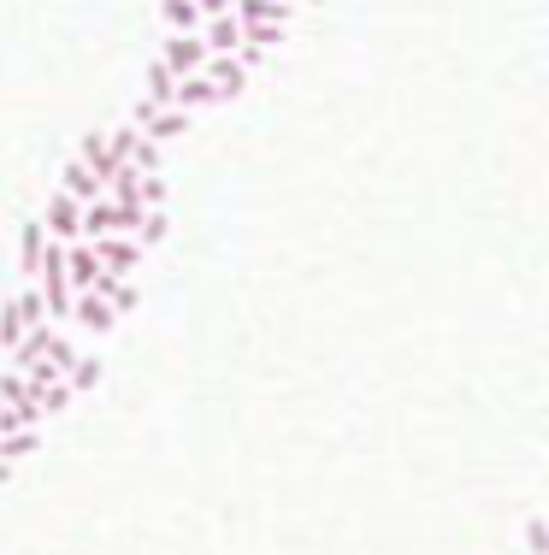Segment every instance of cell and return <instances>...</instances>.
Here are the masks:
<instances>
[{
	"label": "cell",
	"instance_id": "obj_23",
	"mask_svg": "<svg viewBox=\"0 0 549 555\" xmlns=\"http://www.w3.org/2000/svg\"><path fill=\"white\" fill-rule=\"evenodd\" d=\"M148 207H166V178H160V172L142 178V213H148Z\"/></svg>",
	"mask_w": 549,
	"mask_h": 555
},
{
	"label": "cell",
	"instance_id": "obj_8",
	"mask_svg": "<svg viewBox=\"0 0 549 555\" xmlns=\"http://www.w3.org/2000/svg\"><path fill=\"white\" fill-rule=\"evenodd\" d=\"M231 12H237V24H243V30H260V24L284 30V24H290V6H284V0H237Z\"/></svg>",
	"mask_w": 549,
	"mask_h": 555
},
{
	"label": "cell",
	"instance_id": "obj_6",
	"mask_svg": "<svg viewBox=\"0 0 549 555\" xmlns=\"http://www.w3.org/2000/svg\"><path fill=\"white\" fill-rule=\"evenodd\" d=\"M201 42H207V54H213V60H231V54L243 48V24H237V12L207 18V24H201Z\"/></svg>",
	"mask_w": 549,
	"mask_h": 555
},
{
	"label": "cell",
	"instance_id": "obj_24",
	"mask_svg": "<svg viewBox=\"0 0 549 555\" xmlns=\"http://www.w3.org/2000/svg\"><path fill=\"white\" fill-rule=\"evenodd\" d=\"M526 550L549 555V520H532V526H526Z\"/></svg>",
	"mask_w": 549,
	"mask_h": 555
},
{
	"label": "cell",
	"instance_id": "obj_16",
	"mask_svg": "<svg viewBox=\"0 0 549 555\" xmlns=\"http://www.w3.org/2000/svg\"><path fill=\"white\" fill-rule=\"evenodd\" d=\"M183 130H189V113H178V107H160V113H154V124H148V130H142V136H148V142H160V148H166V142H178Z\"/></svg>",
	"mask_w": 549,
	"mask_h": 555
},
{
	"label": "cell",
	"instance_id": "obj_1",
	"mask_svg": "<svg viewBox=\"0 0 549 555\" xmlns=\"http://www.w3.org/2000/svg\"><path fill=\"white\" fill-rule=\"evenodd\" d=\"M42 231H48V243H60V248L83 243V201H71L60 189V195L48 201V213H42Z\"/></svg>",
	"mask_w": 549,
	"mask_h": 555
},
{
	"label": "cell",
	"instance_id": "obj_18",
	"mask_svg": "<svg viewBox=\"0 0 549 555\" xmlns=\"http://www.w3.org/2000/svg\"><path fill=\"white\" fill-rule=\"evenodd\" d=\"M36 443H42V432H12V437H0V461H6V467H18V461H30V455H36Z\"/></svg>",
	"mask_w": 549,
	"mask_h": 555
},
{
	"label": "cell",
	"instance_id": "obj_4",
	"mask_svg": "<svg viewBox=\"0 0 549 555\" xmlns=\"http://www.w3.org/2000/svg\"><path fill=\"white\" fill-rule=\"evenodd\" d=\"M89 248H95V260H101L107 278H130L142 266V243L136 237H101V243H89Z\"/></svg>",
	"mask_w": 549,
	"mask_h": 555
},
{
	"label": "cell",
	"instance_id": "obj_17",
	"mask_svg": "<svg viewBox=\"0 0 549 555\" xmlns=\"http://www.w3.org/2000/svg\"><path fill=\"white\" fill-rule=\"evenodd\" d=\"M166 231H172V219H166V207H148V213H142V225H136V243H142V254H148V248H160V243H166Z\"/></svg>",
	"mask_w": 549,
	"mask_h": 555
},
{
	"label": "cell",
	"instance_id": "obj_3",
	"mask_svg": "<svg viewBox=\"0 0 549 555\" xmlns=\"http://www.w3.org/2000/svg\"><path fill=\"white\" fill-rule=\"evenodd\" d=\"M213 60V54H207V42H201V36H166V48H160V65H166V71H172V77H201V65Z\"/></svg>",
	"mask_w": 549,
	"mask_h": 555
},
{
	"label": "cell",
	"instance_id": "obj_10",
	"mask_svg": "<svg viewBox=\"0 0 549 555\" xmlns=\"http://www.w3.org/2000/svg\"><path fill=\"white\" fill-rule=\"evenodd\" d=\"M60 331L54 325H36V331H24V343L12 349V372H30L36 361H48V343H54Z\"/></svg>",
	"mask_w": 549,
	"mask_h": 555
},
{
	"label": "cell",
	"instance_id": "obj_26",
	"mask_svg": "<svg viewBox=\"0 0 549 555\" xmlns=\"http://www.w3.org/2000/svg\"><path fill=\"white\" fill-rule=\"evenodd\" d=\"M284 6H296V0H284Z\"/></svg>",
	"mask_w": 549,
	"mask_h": 555
},
{
	"label": "cell",
	"instance_id": "obj_13",
	"mask_svg": "<svg viewBox=\"0 0 549 555\" xmlns=\"http://www.w3.org/2000/svg\"><path fill=\"white\" fill-rule=\"evenodd\" d=\"M60 189H65V195H71V201H83V207H89V201H107V195H101V184L89 178V166H83L77 154H71V166H65Z\"/></svg>",
	"mask_w": 549,
	"mask_h": 555
},
{
	"label": "cell",
	"instance_id": "obj_21",
	"mask_svg": "<svg viewBox=\"0 0 549 555\" xmlns=\"http://www.w3.org/2000/svg\"><path fill=\"white\" fill-rule=\"evenodd\" d=\"M77 361H83V349H77V343H71V337H54V343H48V367H60L65 378H71V367H77Z\"/></svg>",
	"mask_w": 549,
	"mask_h": 555
},
{
	"label": "cell",
	"instance_id": "obj_12",
	"mask_svg": "<svg viewBox=\"0 0 549 555\" xmlns=\"http://www.w3.org/2000/svg\"><path fill=\"white\" fill-rule=\"evenodd\" d=\"M24 254H18V266H24V284H36V272H42V254H48V231H42V219H30L24 225Z\"/></svg>",
	"mask_w": 549,
	"mask_h": 555
},
{
	"label": "cell",
	"instance_id": "obj_14",
	"mask_svg": "<svg viewBox=\"0 0 549 555\" xmlns=\"http://www.w3.org/2000/svg\"><path fill=\"white\" fill-rule=\"evenodd\" d=\"M213 101H219V89H213L207 77H183L178 89H172V107H178V113H195V107H213Z\"/></svg>",
	"mask_w": 549,
	"mask_h": 555
},
{
	"label": "cell",
	"instance_id": "obj_11",
	"mask_svg": "<svg viewBox=\"0 0 549 555\" xmlns=\"http://www.w3.org/2000/svg\"><path fill=\"white\" fill-rule=\"evenodd\" d=\"M160 12H166V36H201V6L195 0H160Z\"/></svg>",
	"mask_w": 549,
	"mask_h": 555
},
{
	"label": "cell",
	"instance_id": "obj_7",
	"mask_svg": "<svg viewBox=\"0 0 549 555\" xmlns=\"http://www.w3.org/2000/svg\"><path fill=\"white\" fill-rule=\"evenodd\" d=\"M65 278H71V296L95 290V278H101V260H95V248H89V243H71V248H65Z\"/></svg>",
	"mask_w": 549,
	"mask_h": 555
},
{
	"label": "cell",
	"instance_id": "obj_22",
	"mask_svg": "<svg viewBox=\"0 0 549 555\" xmlns=\"http://www.w3.org/2000/svg\"><path fill=\"white\" fill-rule=\"evenodd\" d=\"M160 160H166V148H160V142H148V136H142V142H136V154H130V166H136L142 178H154V172H160Z\"/></svg>",
	"mask_w": 549,
	"mask_h": 555
},
{
	"label": "cell",
	"instance_id": "obj_20",
	"mask_svg": "<svg viewBox=\"0 0 549 555\" xmlns=\"http://www.w3.org/2000/svg\"><path fill=\"white\" fill-rule=\"evenodd\" d=\"M65 384H71V396H83V390H95V384H101V355H83V361L71 367V378H65Z\"/></svg>",
	"mask_w": 549,
	"mask_h": 555
},
{
	"label": "cell",
	"instance_id": "obj_19",
	"mask_svg": "<svg viewBox=\"0 0 549 555\" xmlns=\"http://www.w3.org/2000/svg\"><path fill=\"white\" fill-rule=\"evenodd\" d=\"M24 331H30V325H24L18 302H6V308H0V349H18V343H24Z\"/></svg>",
	"mask_w": 549,
	"mask_h": 555
},
{
	"label": "cell",
	"instance_id": "obj_15",
	"mask_svg": "<svg viewBox=\"0 0 549 555\" xmlns=\"http://www.w3.org/2000/svg\"><path fill=\"white\" fill-rule=\"evenodd\" d=\"M172 89H178V77H172L160 60H148V71H142V101H154V107H172Z\"/></svg>",
	"mask_w": 549,
	"mask_h": 555
},
{
	"label": "cell",
	"instance_id": "obj_5",
	"mask_svg": "<svg viewBox=\"0 0 549 555\" xmlns=\"http://www.w3.org/2000/svg\"><path fill=\"white\" fill-rule=\"evenodd\" d=\"M71 325H77V331H83V337H107V331H113V325H119V313L107 308V302H101V296H95V290H83V296H77V302H71Z\"/></svg>",
	"mask_w": 549,
	"mask_h": 555
},
{
	"label": "cell",
	"instance_id": "obj_25",
	"mask_svg": "<svg viewBox=\"0 0 549 555\" xmlns=\"http://www.w3.org/2000/svg\"><path fill=\"white\" fill-rule=\"evenodd\" d=\"M6 479H12V467H6V461H0V485H6Z\"/></svg>",
	"mask_w": 549,
	"mask_h": 555
},
{
	"label": "cell",
	"instance_id": "obj_9",
	"mask_svg": "<svg viewBox=\"0 0 549 555\" xmlns=\"http://www.w3.org/2000/svg\"><path fill=\"white\" fill-rule=\"evenodd\" d=\"M201 77L219 89V101H225V95H243V89H248V71L237 65V54H231V60H207V65H201Z\"/></svg>",
	"mask_w": 549,
	"mask_h": 555
},
{
	"label": "cell",
	"instance_id": "obj_2",
	"mask_svg": "<svg viewBox=\"0 0 549 555\" xmlns=\"http://www.w3.org/2000/svg\"><path fill=\"white\" fill-rule=\"evenodd\" d=\"M77 160L89 166V178L101 184V195H107V189H113V178L124 172V160L113 154V148H107V130H89V136L77 142Z\"/></svg>",
	"mask_w": 549,
	"mask_h": 555
}]
</instances>
